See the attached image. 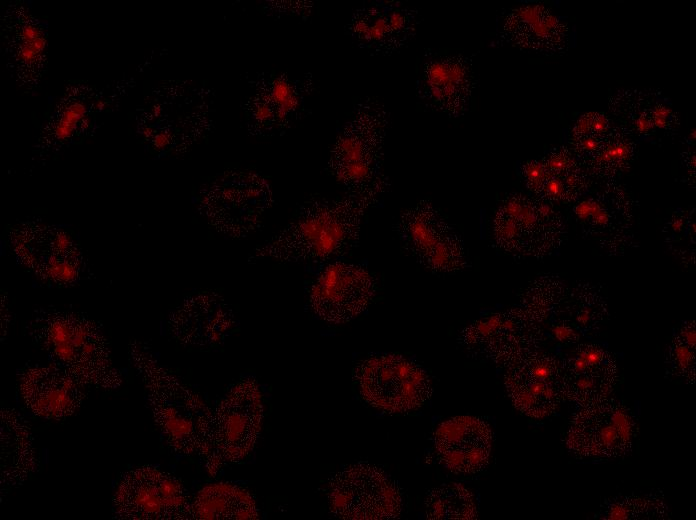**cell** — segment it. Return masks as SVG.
<instances>
[{
	"mask_svg": "<svg viewBox=\"0 0 696 520\" xmlns=\"http://www.w3.org/2000/svg\"><path fill=\"white\" fill-rule=\"evenodd\" d=\"M383 189L381 183L342 199L306 203L294 221L254 251L250 261H323L342 254L357 240L365 210Z\"/></svg>",
	"mask_w": 696,
	"mask_h": 520,
	"instance_id": "1",
	"label": "cell"
},
{
	"mask_svg": "<svg viewBox=\"0 0 696 520\" xmlns=\"http://www.w3.org/2000/svg\"><path fill=\"white\" fill-rule=\"evenodd\" d=\"M132 366L142 379L154 422L166 443L182 455L212 458L213 412L166 370L140 342L129 346Z\"/></svg>",
	"mask_w": 696,
	"mask_h": 520,
	"instance_id": "2",
	"label": "cell"
},
{
	"mask_svg": "<svg viewBox=\"0 0 696 520\" xmlns=\"http://www.w3.org/2000/svg\"><path fill=\"white\" fill-rule=\"evenodd\" d=\"M28 334L50 362L86 386L114 390L122 383L100 328L82 314L40 308L28 322Z\"/></svg>",
	"mask_w": 696,
	"mask_h": 520,
	"instance_id": "3",
	"label": "cell"
},
{
	"mask_svg": "<svg viewBox=\"0 0 696 520\" xmlns=\"http://www.w3.org/2000/svg\"><path fill=\"white\" fill-rule=\"evenodd\" d=\"M383 107L366 101L356 108L331 150L329 167L351 192L370 189L384 180L378 175L386 132Z\"/></svg>",
	"mask_w": 696,
	"mask_h": 520,
	"instance_id": "4",
	"label": "cell"
},
{
	"mask_svg": "<svg viewBox=\"0 0 696 520\" xmlns=\"http://www.w3.org/2000/svg\"><path fill=\"white\" fill-rule=\"evenodd\" d=\"M564 235L562 217L550 203L520 193L507 196L493 220L497 247L516 257H546L560 247Z\"/></svg>",
	"mask_w": 696,
	"mask_h": 520,
	"instance_id": "5",
	"label": "cell"
},
{
	"mask_svg": "<svg viewBox=\"0 0 696 520\" xmlns=\"http://www.w3.org/2000/svg\"><path fill=\"white\" fill-rule=\"evenodd\" d=\"M270 184L252 171H229L201 197V209L220 233L242 238L256 230L272 205Z\"/></svg>",
	"mask_w": 696,
	"mask_h": 520,
	"instance_id": "6",
	"label": "cell"
},
{
	"mask_svg": "<svg viewBox=\"0 0 696 520\" xmlns=\"http://www.w3.org/2000/svg\"><path fill=\"white\" fill-rule=\"evenodd\" d=\"M312 91L309 76L285 72L261 73L249 82L244 101V122L257 137L281 135L304 116Z\"/></svg>",
	"mask_w": 696,
	"mask_h": 520,
	"instance_id": "7",
	"label": "cell"
},
{
	"mask_svg": "<svg viewBox=\"0 0 696 520\" xmlns=\"http://www.w3.org/2000/svg\"><path fill=\"white\" fill-rule=\"evenodd\" d=\"M118 519L185 520L193 518L192 502L182 483L153 466H141L124 474L114 497Z\"/></svg>",
	"mask_w": 696,
	"mask_h": 520,
	"instance_id": "8",
	"label": "cell"
},
{
	"mask_svg": "<svg viewBox=\"0 0 696 520\" xmlns=\"http://www.w3.org/2000/svg\"><path fill=\"white\" fill-rule=\"evenodd\" d=\"M263 417L259 386L253 379L236 384L213 412V454L206 465L215 474L223 462L243 459L254 447Z\"/></svg>",
	"mask_w": 696,
	"mask_h": 520,
	"instance_id": "9",
	"label": "cell"
},
{
	"mask_svg": "<svg viewBox=\"0 0 696 520\" xmlns=\"http://www.w3.org/2000/svg\"><path fill=\"white\" fill-rule=\"evenodd\" d=\"M636 422L630 409L612 397L573 414L565 444L584 458L614 459L631 451Z\"/></svg>",
	"mask_w": 696,
	"mask_h": 520,
	"instance_id": "10",
	"label": "cell"
},
{
	"mask_svg": "<svg viewBox=\"0 0 696 520\" xmlns=\"http://www.w3.org/2000/svg\"><path fill=\"white\" fill-rule=\"evenodd\" d=\"M10 240L20 263L48 284L68 287L86 273L81 251L61 229L26 223L11 232Z\"/></svg>",
	"mask_w": 696,
	"mask_h": 520,
	"instance_id": "11",
	"label": "cell"
},
{
	"mask_svg": "<svg viewBox=\"0 0 696 520\" xmlns=\"http://www.w3.org/2000/svg\"><path fill=\"white\" fill-rule=\"evenodd\" d=\"M356 379L369 404L391 413L417 409L431 394L425 371L398 355H381L363 361L357 367Z\"/></svg>",
	"mask_w": 696,
	"mask_h": 520,
	"instance_id": "12",
	"label": "cell"
},
{
	"mask_svg": "<svg viewBox=\"0 0 696 520\" xmlns=\"http://www.w3.org/2000/svg\"><path fill=\"white\" fill-rule=\"evenodd\" d=\"M329 503L332 512L343 519L384 520L400 514L402 497L397 485L382 470L362 463L334 476Z\"/></svg>",
	"mask_w": 696,
	"mask_h": 520,
	"instance_id": "13",
	"label": "cell"
},
{
	"mask_svg": "<svg viewBox=\"0 0 696 520\" xmlns=\"http://www.w3.org/2000/svg\"><path fill=\"white\" fill-rule=\"evenodd\" d=\"M573 213L585 237L611 255L633 244V206L627 192L614 181L603 182L575 202Z\"/></svg>",
	"mask_w": 696,
	"mask_h": 520,
	"instance_id": "14",
	"label": "cell"
},
{
	"mask_svg": "<svg viewBox=\"0 0 696 520\" xmlns=\"http://www.w3.org/2000/svg\"><path fill=\"white\" fill-rule=\"evenodd\" d=\"M504 383L515 408L534 419L550 416L564 399L560 360L537 349L506 366Z\"/></svg>",
	"mask_w": 696,
	"mask_h": 520,
	"instance_id": "15",
	"label": "cell"
},
{
	"mask_svg": "<svg viewBox=\"0 0 696 520\" xmlns=\"http://www.w3.org/2000/svg\"><path fill=\"white\" fill-rule=\"evenodd\" d=\"M539 324L522 308H512L472 323L463 331L462 340L473 352L508 366L537 349Z\"/></svg>",
	"mask_w": 696,
	"mask_h": 520,
	"instance_id": "16",
	"label": "cell"
},
{
	"mask_svg": "<svg viewBox=\"0 0 696 520\" xmlns=\"http://www.w3.org/2000/svg\"><path fill=\"white\" fill-rule=\"evenodd\" d=\"M399 232L405 246L425 267L435 272H455L465 265L459 236L428 202L404 212Z\"/></svg>",
	"mask_w": 696,
	"mask_h": 520,
	"instance_id": "17",
	"label": "cell"
},
{
	"mask_svg": "<svg viewBox=\"0 0 696 520\" xmlns=\"http://www.w3.org/2000/svg\"><path fill=\"white\" fill-rule=\"evenodd\" d=\"M373 295L374 282L364 268L336 262L317 277L311 288L310 303L319 318L341 324L361 314Z\"/></svg>",
	"mask_w": 696,
	"mask_h": 520,
	"instance_id": "18",
	"label": "cell"
},
{
	"mask_svg": "<svg viewBox=\"0 0 696 520\" xmlns=\"http://www.w3.org/2000/svg\"><path fill=\"white\" fill-rule=\"evenodd\" d=\"M563 397L577 408L611 397L618 372L614 356L596 343H581L561 361Z\"/></svg>",
	"mask_w": 696,
	"mask_h": 520,
	"instance_id": "19",
	"label": "cell"
},
{
	"mask_svg": "<svg viewBox=\"0 0 696 520\" xmlns=\"http://www.w3.org/2000/svg\"><path fill=\"white\" fill-rule=\"evenodd\" d=\"M418 16L409 6L377 1L357 9L348 24L353 41L376 54L397 51L415 35Z\"/></svg>",
	"mask_w": 696,
	"mask_h": 520,
	"instance_id": "20",
	"label": "cell"
},
{
	"mask_svg": "<svg viewBox=\"0 0 696 520\" xmlns=\"http://www.w3.org/2000/svg\"><path fill=\"white\" fill-rule=\"evenodd\" d=\"M85 388L84 383L52 363L28 367L19 375V391L26 407L48 420L75 414L85 399Z\"/></svg>",
	"mask_w": 696,
	"mask_h": 520,
	"instance_id": "21",
	"label": "cell"
},
{
	"mask_svg": "<svg viewBox=\"0 0 696 520\" xmlns=\"http://www.w3.org/2000/svg\"><path fill=\"white\" fill-rule=\"evenodd\" d=\"M526 187L547 203H575L590 188L589 175L572 151L557 147L521 166Z\"/></svg>",
	"mask_w": 696,
	"mask_h": 520,
	"instance_id": "22",
	"label": "cell"
},
{
	"mask_svg": "<svg viewBox=\"0 0 696 520\" xmlns=\"http://www.w3.org/2000/svg\"><path fill=\"white\" fill-rule=\"evenodd\" d=\"M233 312L216 293L186 298L170 314L169 331L180 343L211 348L224 342L234 326Z\"/></svg>",
	"mask_w": 696,
	"mask_h": 520,
	"instance_id": "23",
	"label": "cell"
},
{
	"mask_svg": "<svg viewBox=\"0 0 696 520\" xmlns=\"http://www.w3.org/2000/svg\"><path fill=\"white\" fill-rule=\"evenodd\" d=\"M472 90L471 64L460 55L428 58L417 84L418 95L426 106L450 116H459L465 111Z\"/></svg>",
	"mask_w": 696,
	"mask_h": 520,
	"instance_id": "24",
	"label": "cell"
},
{
	"mask_svg": "<svg viewBox=\"0 0 696 520\" xmlns=\"http://www.w3.org/2000/svg\"><path fill=\"white\" fill-rule=\"evenodd\" d=\"M435 448L441 463L454 473L473 474L487 465L492 430L483 419L457 416L441 423L435 432Z\"/></svg>",
	"mask_w": 696,
	"mask_h": 520,
	"instance_id": "25",
	"label": "cell"
},
{
	"mask_svg": "<svg viewBox=\"0 0 696 520\" xmlns=\"http://www.w3.org/2000/svg\"><path fill=\"white\" fill-rule=\"evenodd\" d=\"M609 110L634 139L654 140L675 133L679 116L661 92L621 89L609 98Z\"/></svg>",
	"mask_w": 696,
	"mask_h": 520,
	"instance_id": "26",
	"label": "cell"
},
{
	"mask_svg": "<svg viewBox=\"0 0 696 520\" xmlns=\"http://www.w3.org/2000/svg\"><path fill=\"white\" fill-rule=\"evenodd\" d=\"M503 37L522 49L558 53L565 49L568 40L566 24L542 4H523L506 16Z\"/></svg>",
	"mask_w": 696,
	"mask_h": 520,
	"instance_id": "27",
	"label": "cell"
},
{
	"mask_svg": "<svg viewBox=\"0 0 696 520\" xmlns=\"http://www.w3.org/2000/svg\"><path fill=\"white\" fill-rule=\"evenodd\" d=\"M607 315L602 293L591 283H579L566 291L550 319L552 332L562 342H577L581 337L595 333Z\"/></svg>",
	"mask_w": 696,
	"mask_h": 520,
	"instance_id": "28",
	"label": "cell"
},
{
	"mask_svg": "<svg viewBox=\"0 0 696 520\" xmlns=\"http://www.w3.org/2000/svg\"><path fill=\"white\" fill-rule=\"evenodd\" d=\"M1 490L22 485L37 469L33 438L25 420L13 409H1Z\"/></svg>",
	"mask_w": 696,
	"mask_h": 520,
	"instance_id": "29",
	"label": "cell"
},
{
	"mask_svg": "<svg viewBox=\"0 0 696 520\" xmlns=\"http://www.w3.org/2000/svg\"><path fill=\"white\" fill-rule=\"evenodd\" d=\"M196 519H257L258 511L253 497L244 489L217 483L202 488L192 501Z\"/></svg>",
	"mask_w": 696,
	"mask_h": 520,
	"instance_id": "30",
	"label": "cell"
},
{
	"mask_svg": "<svg viewBox=\"0 0 696 520\" xmlns=\"http://www.w3.org/2000/svg\"><path fill=\"white\" fill-rule=\"evenodd\" d=\"M636 154L635 139L621 126L614 124L597 151L582 165L589 176L613 181L631 165Z\"/></svg>",
	"mask_w": 696,
	"mask_h": 520,
	"instance_id": "31",
	"label": "cell"
},
{
	"mask_svg": "<svg viewBox=\"0 0 696 520\" xmlns=\"http://www.w3.org/2000/svg\"><path fill=\"white\" fill-rule=\"evenodd\" d=\"M428 519H475L477 508L472 493L459 483L433 489L425 503Z\"/></svg>",
	"mask_w": 696,
	"mask_h": 520,
	"instance_id": "32",
	"label": "cell"
},
{
	"mask_svg": "<svg viewBox=\"0 0 696 520\" xmlns=\"http://www.w3.org/2000/svg\"><path fill=\"white\" fill-rule=\"evenodd\" d=\"M613 126L611 118L601 112H588L578 118L571 130L570 150L581 165L597 151Z\"/></svg>",
	"mask_w": 696,
	"mask_h": 520,
	"instance_id": "33",
	"label": "cell"
},
{
	"mask_svg": "<svg viewBox=\"0 0 696 520\" xmlns=\"http://www.w3.org/2000/svg\"><path fill=\"white\" fill-rule=\"evenodd\" d=\"M695 322L686 321L674 333L665 356L666 372L685 383L695 381Z\"/></svg>",
	"mask_w": 696,
	"mask_h": 520,
	"instance_id": "34",
	"label": "cell"
},
{
	"mask_svg": "<svg viewBox=\"0 0 696 520\" xmlns=\"http://www.w3.org/2000/svg\"><path fill=\"white\" fill-rule=\"evenodd\" d=\"M566 293L557 277L543 276L535 280L523 294L521 308L538 323L550 319Z\"/></svg>",
	"mask_w": 696,
	"mask_h": 520,
	"instance_id": "35",
	"label": "cell"
},
{
	"mask_svg": "<svg viewBox=\"0 0 696 520\" xmlns=\"http://www.w3.org/2000/svg\"><path fill=\"white\" fill-rule=\"evenodd\" d=\"M667 505L660 496H622L608 500L601 508L603 519H660L666 518Z\"/></svg>",
	"mask_w": 696,
	"mask_h": 520,
	"instance_id": "36",
	"label": "cell"
},
{
	"mask_svg": "<svg viewBox=\"0 0 696 520\" xmlns=\"http://www.w3.org/2000/svg\"><path fill=\"white\" fill-rule=\"evenodd\" d=\"M670 252L685 265L695 263V210L675 211L663 228Z\"/></svg>",
	"mask_w": 696,
	"mask_h": 520,
	"instance_id": "37",
	"label": "cell"
},
{
	"mask_svg": "<svg viewBox=\"0 0 696 520\" xmlns=\"http://www.w3.org/2000/svg\"><path fill=\"white\" fill-rule=\"evenodd\" d=\"M46 43L43 32L35 24H25L20 33L19 60L27 65L34 64L45 51Z\"/></svg>",
	"mask_w": 696,
	"mask_h": 520,
	"instance_id": "38",
	"label": "cell"
},
{
	"mask_svg": "<svg viewBox=\"0 0 696 520\" xmlns=\"http://www.w3.org/2000/svg\"><path fill=\"white\" fill-rule=\"evenodd\" d=\"M86 117V106L81 101H75L68 105L62 112L59 121L55 125L54 135L58 140L68 139L75 131L78 124Z\"/></svg>",
	"mask_w": 696,
	"mask_h": 520,
	"instance_id": "39",
	"label": "cell"
},
{
	"mask_svg": "<svg viewBox=\"0 0 696 520\" xmlns=\"http://www.w3.org/2000/svg\"><path fill=\"white\" fill-rule=\"evenodd\" d=\"M141 134L145 139H151L155 134V129L151 126H145L142 128Z\"/></svg>",
	"mask_w": 696,
	"mask_h": 520,
	"instance_id": "40",
	"label": "cell"
},
{
	"mask_svg": "<svg viewBox=\"0 0 696 520\" xmlns=\"http://www.w3.org/2000/svg\"><path fill=\"white\" fill-rule=\"evenodd\" d=\"M94 107L99 110H103L106 107V102L104 100H97L94 103Z\"/></svg>",
	"mask_w": 696,
	"mask_h": 520,
	"instance_id": "41",
	"label": "cell"
}]
</instances>
